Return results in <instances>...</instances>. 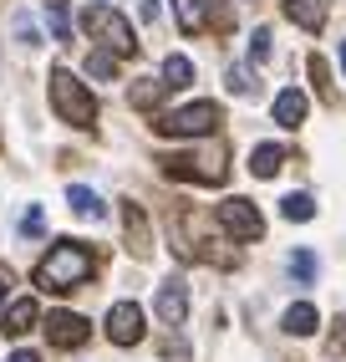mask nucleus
<instances>
[{
	"mask_svg": "<svg viewBox=\"0 0 346 362\" xmlns=\"http://www.w3.org/2000/svg\"><path fill=\"white\" fill-rule=\"evenodd\" d=\"M87 281H92V255H87V245H77V240H56L36 265V286L41 291H56V296L77 291Z\"/></svg>",
	"mask_w": 346,
	"mask_h": 362,
	"instance_id": "1",
	"label": "nucleus"
},
{
	"mask_svg": "<svg viewBox=\"0 0 346 362\" xmlns=\"http://www.w3.org/2000/svg\"><path fill=\"white\" fill-rule=\"evenodd\" d=\"M52 107H56V117L61 123H71V128H92L97 123V103H92V92L71 77L66 66H52Z\"/></svg>",
	"mask_w": 346,
	"mask_h": 362,
	"instance_id": "2",
	"label": "nucleus"
},
{
	"mask_svg": "<svg viewBox=\"0 0 346 362\" xmlns=\"http://www.w3.org/2000/svg\"><path fill=\"white\" fill-rule=\"evenodd\" d=\"M82 26H87V36L102 46V52H112V57H133V52H138L133 26H128V21H122L117 11H107V6H87Z\"/></svg>",
	"mask_w": 346,
	"mask_h": 362,
	"instance_id": "3",
	"label": "nucleus"
},
{
	"mask_svg": "<svg viewBox=\"0 0 346 362\" xmlns=\"http://www.w3.org/2000/svg\"><path fill=\"white\" fill-rule=\"evenodd\" d=\"M219 123H225V107H219V103H189V107L163 112L153 128L168 133V138H209Z\"/></svg>",
	"mask_w": 346,
	"mask_h": 362,
	"instance_id": "4",
	"label": "nucleus"
},
{
	"mask_svg": "<svg viewBox=\"0 0 346 362\" xmlns=\"http://www.w3.org/2000/svg\"><path fill=\"white\" fill-rule=\"evenodd\" d=\"M163 163V174L168 179H189V184H225V148H204V153H168V158H158Z\"/></svg>",
	"mask_w": 346,
	"mask_h": 362,
	"instance_id": "5",
	"label": "nucleus"
},
{
	"mask_svg": "<svg viewBox=\"0 0 346 362\" xmlns=\"http://www.w3.org/2000/svg\"><path fill=\"white\" fill-rule=\"evenodd\" d=\"M214 220H219V230L234 235V240H260L265 235V214L250 199H225V204L214 209Z\"/></svg>",
	"mask_w": 346,
	"mask_h": 362,
	"instance_id": "6",
	"label": "nucleus"
},
{
	"mask_svg": "<svg viewBox=\"0 0 346 362\" xmlns=\"http://www.w3.org/2000/svg\"><path fill=\"white\" fill-rule=\"evenodd\" d=\"M158 322L163 327H184V317H189V281L184 276H168L163 286H158Z\"/></svg>",
	"mask_w": 346,
	"mask_h": 362,
	"instance_id": "7",
	"label": "nucleus"
},
{
	"mask_svg": "<svg viewBox=\"0 0 346 362\" xmlns=\"http://www.w3.org/2000/svg\"><path fill=\"white\" fill-rule=\"evenodd\" d=\"M107 337H112L117 347L143 342V306H138V301H117V306L107 311Z\"/></svg>",
	"mask_w": 346,
	"mask_h": 362,
	"instance_id": "8",
	"label": "nucleus"
},
{
	"mask_svg": "<svg viewBox=\"0 0 346 362\" xmlns=\"http://www.w3.org/2000/svg\"><path fill=\"white\" fill-rule=\"evenodd\" d=\"M46 337H52V347H82L92 327L77 317V311H52V322H46Z\"/></svg>",
	"mask_w": 346,
	"mask_h": 362,
	"instance_id": "9",
	"label": "nucleus"
},
{
	"mask_svg": "<svg viewBox=\"0 0 346 362\" xmlns=\"http://www.w3.org/2000/svg\"><path fill=\"white\" fill-rule=\"evenodd\" d=\"M122 230H128V250L138 255V260H148V255H153V235H148V214L128 199V204H122Z\"/></svg>",
	"mask_w": 346,
	"mask_h": 362,
	"instance_id": "10",
	"label": "nucleus"
},
{
	"mask_svg": "<svg viewBox=\"0 0 346 362\" xmlns=\"http://www.w3.org/2000/svg\"><path fill=\"white\" fill-rule=\"evenodd\" d=\"M36 322H41V306H36L31 296H20V301L6 306V337H26Z\"/></svg>",
	"mask_w": 346,
	"mask_h": 362,
	"instance_id": "11",
	"label": "nucleus"
},
{
	"mask_svg": "<svg viewBox=\"0 0 346 362\" xmlns=\"http://www.w3.org/2000/svg\"><path fill=\"white\" fill-rule=\"evenodd\" d=\"M275 123L280 128H301L306 123V92L301 87H285L280 98H275Z\"/></svg>",
	"mask_w": 346,
	"mask_h": 362,
	"instance_id": "12",
	"label": "nucleus"
},
{
	"mask_svg": "<svg viewBox=\"0 0 346 362\" xmlns=\"http://www.w3.org/2000/svg\"><path fill=\"white\" fill-rule=\"evenodd\" d=\"M285 16L301 31H321L326 26V0H285Z\"/></svg>",
	"mask_w": 346,
	"mask_h": 362,
	"instance_id": "13",
	"label": "nucleus"
},
{
	"mask_svg": "<svg viewBox=\"0 0 346 362\" xmlns=\"http://www.w3.org/2000/svg\"><path fill=\"white\" fill-rule=\"evenodd\" d=\"M280 163H285V148H280V143H260V148L250 153V174H255V179H275Z\"/></svg>",
	"mask_w": 346,
	"mask_h": 362,
	"instance_id": "14",
	"label": "nucleus"
},
{
	"mask_svg": "<svg viewBox=\"0 0 346 362\" xmlns=\"http://www.w3.org/2000/svg\"><path fill=\"white\" fill-rule=\"evenodd\" d=\"M66 204H71V209H77V214H82V220H102V214H107V204H102V199H97V194H92V189H87V184H71V189H66Z\"/></svg>",
	"mask_w": 346,
	"mask_h": 362,
	"instance_id": "15",
	"label": "nucleus"
},
{
	"mask_svg": "<svg viewBox=\"0 0 346 362\" xmlns=\"http://www.w3.org/2000/svg\"><path fill=\"white\" fill-rule=\"evenodd\" d=\"M173 16H179L184 36H199V31L209 26V16H204V0H173Z\"/></svg>",
	"mask_w": 346,
	"mask_h": 362,
	"instance_id": "16",
	"label": "nucleus"
},
{
	"mask_svg": "<svg viewBox=\"0 0 346 362\" xmlns=\"http://www.w3.org/2000/svg\"><path fill=\"white\" fill-rule=\"evenodd\" d=\"M316 322H321V317H316V306H311V301H295V306L285 311V322H280V327H285L290 337H311Z\"/></svg>",
	"mask_w": 346,
	"mask_h": 362,
	"instance_id": "17",
	"label": "nucleus"
},
{
	"mask_svg": "<svg viewBox=\"0 0 346 362\" xmlns=\"http://www.w3.org/2000/svg\"><path fill=\"white\" fill-rule=\"evenodd\" d=\"M189 82H193V62H189V57H168V62H163V87L179 92V87H189Z\"/></svg>",
	"mask_w": 346,
	"mask_h": 362,
	"instance_id": "18",
	"label": "nucleus"
},
{
	"mask_svg": "<svg viewBox=\"0 0 346 362\" xmlns=\"http://www.w3.org/2000/svg\"><path fill=\"white\" fill-rule=\"evenodd\" d=\"M280 214H285L290 225H306L311 214H316V199H311V194H285V199H280Z\"/></svg>",
	"mask_w": 346,
	"mask_h": 362,
	"instance_id": "19",
	"label": "nucleus"
},
{
	"mask_svg": "<svg viewBox=\"0 0 346 362\" xmlns=\"http://www.w3.org/2000/svg\"><path fill=\"white\" fill-rule=\"evenodd\" d=\"M87 77L112 82V77H117V57H112V52H102V46H92V57H87Z\"/></svg>",
	"mask_w": 346,
	"mask_h": 362,
	"instance_id": "20",
	"label": "nucleus"
},
{
	"mask_svg": "<svg viewBox=\"0 0 346 362\" xmlns=\"http://www.w3.org/2000/svg\"><path fill=\"white\" fill-rule=\"evenodd\" d=\"M311 77H316L321 103H331V107H336V82H331V66H326V57H311Z\"/></svg>",
	"mask_w": 346,
	"mask_h": 362,
	"instance_id": "21",
	"label": "nucleus"
},
{
	"mask_svg": "<svg viewBox=\"0 0 346 362\" xmlns=\"http://www.w3.org/2000/svg\"><path fill=\"white\" fill-rule=\"evenodd\" d=\"M163 82H153V77H143V82H133V92H128V98H133V107H158V98H163Z\"/></svg>",
	"mask_w": 346,
	"mask_h": 362,
	"instance_id": "22",
	"label": "nucleus"
},
{
	"mask_svg": "<svg viewBox=\"0 0 346 362\" xmlns=\"http://www.w3.org/2000/svg\"><path fill=\"white\" fill-rule=\"evenodd\" d=\"M229 92H234V98H250V92H260L255 71H250V66H229Z\"/></svg>",
	"mask_w": 346,
	"mask_h": 362,
	"instance_id": "23",
	"label": "nucleus"
},
{
	"mask_svg": "<svg viewBox=\"0 0 346 362\" xmlns=\"http://www.w3.org/2000/svg\"><path fill=\"white\" fill-rule=\"evenodd\" d=\"M290 276L301 281V286H311V281H316V255H311V250H295V255H290Z\"/></svg>",
	"mask_w": 346,
	"mask_h": 362,
	"instance_id": "24",
	"label": "nucleus"
},
{
	"mask_svg": "<svg viewBox=\"0 0 346 362\" xmlns=\"http://www.w3.org/2000/svg\"><path fill=\"white\" fill-rule=\"evenodd\" d=\"M46 21H52V36L56 41L71 36V26H66V0H46Z\"/></svg>",
	"mask_w": 346,
	"mask_h": 362,
	"instance_id": "25",
	"label": "nucleus"
},
{
	"mask_svg": "<svg viewBox=\"0 0 346 362\" xmlns=\"http://www.w3.org/2000/svg\"><path fill=\"white\" fill-rule=\"evenodd\" d=\"M250 57H255V62H270V31H265V26L250 36Z\"/></svg>",
	"mask_w": 346,
	"mask_h": 362,
	"instance_id": "26",
	"label": "nucleus"
},
{
	"mask_svg": "<svg viewBox=\"0 0 346 362\" xmlns=\"http://www.w3.org/2000/svg\"><path fill=\"white\" fill-rule=\"evenodd\" d=\"M209 16H214V26H219V31H229V26H234V16H229L225 0H209Z\"/></svg>",
	"mask_w": 346,
	"mask_h": 362,
	"instance_id": "27",
	"label": "nucleus"
},
{
	"mask_svg": "<svg viewBox=\"0 0 346 362\" xmlns=\"http://www.w3.org/2000/svg\"><path fill=\"white\" fill-rule=\"evenodd\" d=\"M41 230H46V220H41V209L31 204V209H26V220H20V235H31V240H36Z\"/></svg>",
	"mask_w": 346,
	"mask_h": 362,
	"instance_id": "28",
	"label": "nucleus"
},
{
	"mask_svg": "<svg viewBox=\"0 0 346 362\" xmlns=\"http://www.w3.org/2000/svg\"><path fill=\"white\" fill-rule=\"evenodd\" d=\"M16 31H20V41H26V46H36V26H31L26 16H16Z\"/></svg>",
	"mask_w": 346,
	"mask_h": 362,
	"instance_id": "29",
	"label": "nucleus"
},
{
	"mask_svg": "<svg viewBox=\"0 0 346 362\" xmlns=\"http://www.w3.org/2000/svg\"><path fill=\"white\" fill-rule=\"evenodd\" d=\"M138 11H143V21H158V0H143Z\"/></svg>",
	"mask_w": 346,
	"mask_h": 362,
	"instance_id": "30",
	"label": "nucleus"
},
{
	"mask_svg": "<svg viewBox=\"0 0 346 362\" xmlns=\"http://www.w3.org/2000/svg\"><path fill=\"white\" fill-rule=\"evenodd\" d=\"M11 362H41L36 352H11Z\"/></svg>",
	"mask_w": 346,
	"mask_h": 362,
	"instance_id": "31",
	"label": "nucleus"
},
{
	"mask_svg": "<svg viewBox=\"0 0 346 362\" xmlns=\"http://www.w3.org/2000/svg\"><path fill=\"white\" fill-rule=\"evenodd\" d=\"M6 301H11V281H0V311H6Z\"/></svg>",
	"mask_w": 346,
	"mask_h": 362,
	"instance_id": "32",
	"label": "nucleus"
},
{
	"mask_svg": "<svg viewBox=\"0 0 346 362\" xmlns=\"http://www.w3.org/2000/svg\"><path fill=\"white\" fill-rule=\"evenodd\" d=\"M341 71H346V41H341Z\"/></svg>",
	"mask_w": 346,
	"mask_h": 362,
	"instance_id": "33",
	"label": "nucleus"
}]
</instances>
